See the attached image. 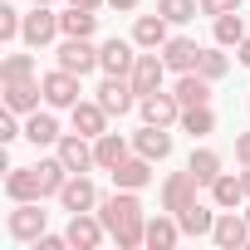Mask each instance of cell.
<instances>
[{"instance_id": "7a4b0ae2", "label": "cell", "mask_w": 250, "mask_h": 250, "mask_svg": "<svg viewBox=\"0 0 250 250\" xmlns=\"http://www.w3.org/2000/svg\"><path fill=\"white\" fill-rule=\"evenodd\" d=\"M44 226H49V211H40V201H15V211L5 216V230L15 240H30V245L44 235Z\"/></svg>"}, {"instance_id": "ac0fdd59", "label": "cell", "mask_w": 250, "mask_h": 250, "mask_svg": "<svg viewBox=\"0 0 250 250\" xmlns=\"http://www.w3.org/2000/svg\"><path fill=\"white\" fill-rule=\"evenodd\" d=\"M113 182H118L123 191H143V187L152 182V157H143V152H138V157H123V162L113 167Z\"/></svg>"}, {"instance_id": "d590c367", "label": "cell", "mask_w": 250, "mask_h": 250, "mask_svg": "<svg viewBox=\"0 0 250 250\" xmlns=\"http://www.w3.org/2000/svg\"><path fill=\"white\" fill-rule=\"evenodd\" d=\"M20 30H25V15L15 5H0V40H15Z\"/></svg>"}, {"instance_id": "836d02e7", "label": "cell", "mask_w": 250, "mask_h": 250, "mask_svg": "<svg viewBox=\"0 0 250 250\" xmlns=\"http://www.w3.org/2000/svg\"><path fill=\"white\" fill-rule=\"evenodd\" d=\"M5 79H35V54H5L0 64V83Z\"/></svg>"}, {"instance_id": "d6a6232c", "label": "cell", "mask_w": 250, "mask_h": 250, "mask_svg": "<svg viewBox=\"0 0 250 250\" xmlns=\"http://www.w3.org/2000/svg\"><path fill=\"white\" fill-rule=\"evenodd\" d=\"M240 40H245V20H240V10L216 15V44H221V49H230V44H240Z\"/></svg>"}, {"instance_id": "7c38bea8", "label": "cell", "mask_w": 250, "mask_h": 250, "mask_svg": "<svg viewBox=\"0 0 250 250\" xmlns=\"http://www.w3.org/2000/svg\"><path fill=\"white\" fill-rule=\"evenodd\" d=\"M44 98V83L40 79H5V108L10 113H35Z\"/></svg>"}, {"instance_id": "83f0119b", "label": "cell", "mask_w": 250, "mask_h": 250, "mask_svg": "<svg viewBox=\"0 0 250 250\" xmlns=\"http://www.w3.org/2000/svg\"><path fill=\"white\" fill-rule=\"evenodd\" d=\"M177 221H182V235H211L216 230V211L201 206V201H191L187 211H177Z\"/></svg>"}, {"instance_id": "f6af8a7d", "label": "cell", "mask_w": 250, "mask_h": 250, "mask_svg": "<svg viewBox=\"0 0 250 250\" xmlns=\"http://www.w3.org/2000/svg\"><path fill=\"white\" fill-rule=\"evenodd\" d=\"M245 221H250V206H245Z\"/></svg>"}, {"instance_id": "d4e9b609", "label": "cell", "mask_w": 250, "mask_h": 250, "mask_svg": "<svg viewBox=\"0 0 250 250\" xmlns=\"http://www.w3.org/2000/svg\"><path fill=\"white\" fill-rule=\"evenodd\" d=\"M133 44H138V49H162V44H167V20H162V15H138Z\"/></svg>"}, {"instance_id": "277c9868", "label": "cell", "mask_w": 250, "mask_h": 250, "mask_svg": "<svg viewBox=\"0 0 250 250\" xmlns=\"http://www.w3.org/2000/svg\"><path fill=\"white\" fill-rule=\"evenodd\" d=\"M138 113H143V123H157V128H172V123H182V103H177V93H143L138 98Z\"/></svg>"}, {"instance_id": "f1b7e54d", "label": "cell", "mask_w": 250, "mask_h": 250, "mask_svg": "<svg viewBox=\"0 0 250 250\" xmlns=\"http://www.w3.org/2000/svg\"><path fill=\"white\" fill-rule=\"evenodd\" d=\"M187 172H191L201 187H211V182L221 177V157H216L211 147H196V152H191V162H187Z\"/></svg>"}, {"instance_id": "8fae6325", "label": "cell", "mask_w": 250, "mask_h": 250, "mask_svg": "<svg viewBox=\"0 0 250 250\" xmlns=\"http://www.w3.org/2000/svg\"><path fill=\"white\" fill-rule=\"evenodd\" d=\"M133 152H143V157H152V162H167V157H172V133L157 128V123H143V128L133 133Z\"/></svg>"}, {"instance_id": "6da1fadb", "label": "cell", "mask_w": 250, "mask_h": 250, "mask_svg": "<svg viewBox=\"0 0 250 250\" xmlns=\"http://www.w3.org/2000/svg\"><path fill=\"white\" fill-rule=\"evenodd\" d=\"M98 216H103L108 235L118 240V250H138V245H147V216H143L138 191H123V187H118V196L98 201Z\"/></svg>"}, {"instance_id": "4dcf8cb0", "label": "cell", "mask_w": 250, "mask_h": 250, "mask_svg": "<svg viewBox=\"0 0 250 250\" xmlns=\"http://www.w3.org/2000/svg\"><path fill=\"white\" fill-rule=\"evenodd\" d=\"M182 128H187L191 138H206V133H216V113H211V103L182 108Z\"/></svg>"}, {"instance_id": "7402d4cb", "label": "cell", "mask_w": 250, "mask_h": 250, "mask_svg": "<svg viewBox=\"0 0 250 250\" xmlns=\"http://www.w3.org/2000/svg\"><path fill=\"white\" fill-rule=\"evenodd\" d=\"M25 138H30L35 147H59V138H64V133H59L54 113H40V108H35V113H30V123H25Z\"/></svg>"}, {"instance_id": "603a6c76", "label": "cell", "mask_w": 250, "mask_h": 250, "mask_svg": "<svg viewBox=\"0 0 250 250\" xmlns=\"http://www.w3.org/2000/svg\"><path fill=\"white\" fill-rule=\"evenodd\" d=\"M123 157H128V138H123V133H103V138H93V162H98L103 172H113Z\"/></svg>"}, {"instance_id": "7bdbcfd3", "label": "cell", "mask_w": 250, "mask_h": 250, "mask_svg": "<svg viewBox=\"0 0 250 250\" xmlns=\"http://www.w3.org/2000/svg\"><path fill=\"white\" fill-rule=\"evenodd\" d=\"M240 182H245V196H250V167H245V177H240Z\"/></svg>"}, {"instance_id": "b9f144b4", "label": "cell", "mask_w": 250, "mask_h": 250, "mask_svg": "<svg viewBox=\"0 0 250 250\" xmlns=\"http://www.w3.org/2000/svg\"><path fill=\"white\" fill-rule=\"evenodd\" d=\"M69 5H83V10H98V5H108V0H69Z\"/></svg>"}, {"instance_id": "e0dca14e", "label": "cell", "mask_w": 250, "mask_h": 250, "mask_svg": "<svg viewBox=\"0 0 250 250\" xmlns=\"http://www.w3.org/2000/svg\"><path fill=\"white\" fill-rule=\"evenodd\" d=\"M69 113H74V133H83V138H103V133H108V118H113L98 98H93V103H74Z\"/></svg>"}, {"instance_id": "60d3db41", "label": "cell", "mask_w": 250, "mask_h": 250, "mask_svg": "<svg viewBox=\"0 0 250 250\" xmlns=\"http://www.w3.org/2000/svg\"><path fill=\"white\" fill-rule=\"evenodd\" d=\"M113 10H138V0H108Z\"/></svg>"}, {"instance_id": "d6986e66", "label": "cell", "mask_w": 250, "mask_h": 250, "mask_svg": "<svg viewBox=\"0 0 250 250\" xmlns=\"http://www.w3.org/2000/svg\"><path fill=\"white\" fill-rule=\"evenodd\" d=\"M162 64H167V69H177V74H191V69L201 64V44L177 35V40H167V44H162Z\"/></svg>"}, {"instance_id": "ab89813d", "label": "cell", "mask_w": 250, "mask_h": 250, "mask_svg": "<svg viewBox=\"0 0 250 250\" xmlns=\"http://www.w3.org/2000/svg\"><path fill=\"white\" fill-rule=\"evenodd\" d=\"M235 54H240V64H245V69H250V35H245V40H240V44H235Z\"/></svg>"}, {"instance_id": "52a82bcc", "label": "cell", "mask_w": 250, "mask_h": 250, "mask_svg": "<svg viewBox=\"0 0 250 250\" xmlns=\"http://www.w3.org/2000/svg\"><path fill=\"white\" fill-rule=\"evenodd\" d=\"M54 59H59V69H69V74H93L98 69V49L88 44V40H64L59 49H54Z\"/></svg>"}, {"instance_id": "f546056e", "label": "cell", "mask_w": 250, "mask_h": 250, "mask_svg": "<svg viewBox=\"0 0 250 250\" xmlns=\"http://www.w3.org/2000/svg\"><path fill=\"white\" fill-rule=\"evenodd\" d=\"M69 177H74V172H69V167H64V157H59V152H54V157H44V162H40V182H44V196H59V191H64V182H69Z\"/></svg>"}, {"instance_id": "30bf717a", "label": "cell", "mask_w": 250, "mask_h": 250, "mask_svg": "<svg viewBox=\"0 0 250 250\" xmlns=\"http://www.w3.org/2000/svg\"><path fill=\"white\" fill-rule=\"evenodd\" d=\"M211 240H216L221 250H240V245L250 240V221H245V211H221V216H216Z\"/></svg>"}, {"instance_id": "484cf974", "label": "cell", "mask_w": 250, "mask_h": 250, "mask_svg": "<svg viewBox=\"0 0 250 250\" xmlns=\"http://www.w3.org/2000/svg\"><path fill=\"white\" fill-rule=\"evenodd\" d=\"M177 240H182V221H177L172 211H167V216H152V221H147V245H152V250H172Z\"/></svg>"}, {"instance_id": "74e56055", "label": "cell", "mask_w": 250, "mask_h": 250, "mask_svg": "<svg viewBox=\"0 0 250 250\" xmlns=\"http://www.w3.org/2000/svg\"><path fill=\"white\" fill-rule=\"evenodd\" d=\"M20 138V128H15V113L5 108V118H0V143H15Z\"/></svg>"}, {"instance_id": "f35d334b", "label": "cell", "mask_w": 250, "mask_h": 250, "mask_svg": "<svg viewBox=\"0 0 250 250\" xmlns=\"http://www.w3.org/2000/svg\"><path fill=\"white\" fill-rule=\"evenodd\" d=\"M235 157L250 167V133H240V138H235Z\"/></svg>"}, {"instance_id": "9c48e42d", "label": "cell", "mask_w": 250, "mask_h": 250, "mask_svg": "<svg viewBox=\"0 0 250 250\" xmlns=\"http://www.w3.org/2000/svg\"><path fill=\"white\" fill-rule=\"evenodd\" d=\"M59 206H64L69 216H79V211H93V206H98V187H93L83 172H74V177L64 182V191H59Z\"/></svg>"}, {"instance_id": "e575fe53", "label": "cell", "mask_w": 250, "mask_h": 250, "mask_svg": "<svg viewBox=\"0 0 250 250\" xmlns=\"http://www.w3.org/2000/svg\"><path fill=\"white\" fill-rule=\"evenodd\" d=\"M226 69H230V59H226L221 49H201V64H196V74H206V79L216 83V79H221Z\"/></svg>"}, {"instance_id": "4316f807", "label": "cell", "mask_w": 250, "mask_h": 250, "mask_svg": "<svg viewBox=\"0 0 250 250\" xmlns=\"http://www.w3.org/2000/svg\"><path fill=\"white\" fill-rule=\"evenodd\" d=\"M211 201H216L221 211H235V206L245 201V182H240V177H230V172H221V177L211 182Z\"/></svg>"}, {"instance_id": "cb8c5ba5", "label": "cell", "mask_w": 250, "mask_h": 250, "mask_svg": "<svg viewBox=\"0 0 250 250\" xmlns=\"http://www.w3.org/2000/svg\"><path fill=\"white\" fill-rule=\"evenodd\" d=\"M93 25H98V15L83 10V5H69V10L59 15V35H64V40H88Z\"/></svg>"}, {"instance_id": "2e32d148", "label": "cell", "mask_w": 250, "mask_h": 250, "mask_svg": "<svg viewBox=\"0 0 250 250\" xmlns=\"http://www.w3.org/2000/svg\"><path fill=\"white\" fill-rule=\"evenodd\" d=\"M59 157H64L69 172L98 167V162H93V138H83V133H64V138H59Z\"/></svg>"}, {"instance_id": "3957f363", "label": "cell", "mask_w": 250, "mask_h": 250, "mask_svg": "<svg viewBox=\"0 0 250 250\" xmlns=\"http://www.w3.org/2000/svg\"><path fill=\"white\" fill-rule=\"evenodd\" d=\"M98 103H103L113 118L133 113V108H138V88H133V79H123V74H108V79L98 83Z\"/></svg>"}, {"instance_id": "ee69618b", "label": "cell", "mask_w": 250, "mask_h": 250, "mask_svg": "<svg viewBox=\"0 0 250 250\" xmlns=\"http://www.w3.org/2000/svg\"><path fill=\"white\" fill-rule=\"evenodd\" d=\"M35 5H49V0H35Z\"/></svg>"}, {"instance_id": "1f68e13d", "label": "cell", "mask_w": 250, "mask_h": 250, "mask_svg": "<svg viewBox=\"0 0 250 250\" xmlns=\"http://www.w3.org/2000/svg\"><path fill=\"white\" fill-rule=\"evenodd\" d=\"M157 15L167 25H187V20L201 15V0H157Z\"/></svg>"}, {"instance_id": "44dd1931", "label": "cell", "mask_w": 250, "mask_h": 250, "mask_svg": "<svg viewBox=\"0 0 250 250\" xmlns=\"http://www.w3.org/2000/svg\"><path fill=\"white\" fill-rule=\"evenodd\" d=\"M172 93H177V103H182V108H196V103H211V79L191 69V74H182V79L172 83Z\"/></svg>"}, {"instance_id": "5bb4252c", "label": "cell", "mask_w": 250, "mask_h": 250, "mask_svg": "<svg viewBox=\"0 0 250 250\" xmlns=\"http://www.w3.org/2000/svg\"><path fill=\"white\" fill-rule=\"evenodd\" d=\"M69 245H79V250H98L103 245V235H108V226H103V216H88V211H79L74 221H69Z\"/></svg>"}, {"instance_id": "ffe728a7", "label": "cell", "mask_w": 250, "mask_h": 250, "mask_svg": "<svg viewBox=\"0 0 250 250\" xmlns=\"http://www.w3.org/2000/svg\"><path fill=\"white\" fill-rule=\"evenodd\" d=\"M133 64H138V54H133L128 40H108V44L98 49V69H103V74H123V79H128Z\"/></svg>"}, {"instance_id": "ba28073f", "label": "cell", "mask_w": 250, "mask_h": 250, "mask_svg": "<svg viewBox=\"0 0 250 250\" xmlns=\"http://www.w3.org/2000/svg\"><path fill=\"white\" fill-rule=\"evenodd\" d=\"M40 83H44V103H49V108H74V103H79V74L54 69V74H44Z\"/></svg>"}, {"instance_id": "9a60e30c", "label": "cell", "mask_w": 250, "mask_h": 250, "mask_svg": "<svg viewBox=\"0 0 250 250\" xmlns=\"http://www.w3.org/2000/svg\"><path fill=\"white\" fill-rule=\"evenodd\" d=\"M162 74H167V64H162V54L152 49V54H138V64H133L128 79H133V88H138V98H143V93H157V88H162Z\"/></svg>"}, {"instance_id": "8992f818", "label": "cell", "mask_w": 250, "mask_h": 250, "mask_svg": "<svg viewBox=\"0 0 250 250\" xmlns=\"http://www.w3.org/2000/svg\"><path fill=\"white\" fill-rule=\"evenodd\" d=\"M54 35H59V15H54L49 5H35V10L25 15V30H20V40H25L30 49H44Z\"/></svg>"}, {"instance_id": "8d00e7d4", "label": "cell", "mask_w": 250, "mask_h": 250, "mask_svg": "<svg viewBox=\"0 0 250 250\" xmlns=\"http://www.w3.org/2000/svg\"><path fill=\"white\" fill-rule=\"evenodd\" d=\"M230 10H240V0H201V15H230Z\"/></svg>"}, {"instance_id": "4fadbf2b", "label": "cell", "mask_w": 250, "mask_h": 250, "mask_svg": "<svg viewBox=\"0 0 250 250\" xmlns=\"http://www.w3.org/2000/svg\"><path fill=\"white\" fill-rule=\"evenodd\" d=\"M5 196H10V201H44L40 167H10V177H5Z\"/></svg>"}, {"instance_id": "5b68a950", "label": "cell", "mask_w": 250, "mask_h": 250, "mask_svg": "<svg viewBox=\"0 0 250 250\" xmlns=\"http://www.w3.org/2000/svg\"><path fill=\"white\" fill-rule=\"evenodd\" d=\"M196 191H201V182H196L191 172H172V177L162 182V211H172V216H177V211H187L191 201H201Z\"/></svg>"}]
</instances>
